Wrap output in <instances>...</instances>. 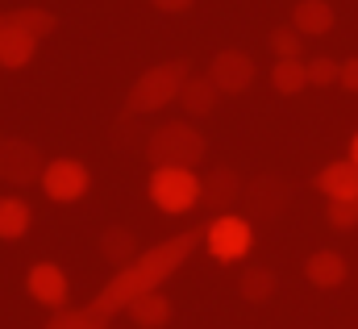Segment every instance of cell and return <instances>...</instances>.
I'll return each mask as SVG.
<instances>
[{
    "instance_id": "22",
    "label": "cell",
    "mask_w": 358,
    "mask_h": 329,
    "mask_svg": "<svg viewBox=\"0 0 358 329\" xmlns=\"http://www.w3.org/2000/svg\"><path fill=\"white\" fill-rule=\"evenodd\" d=\"M238 292H242L250 304H267L271 296H275V275H271V267H246L242 279H238Z\"/></svg>"
},
{
    "instance_id": "7",
    "label": "cell",
    "mask_w": 358,
    "mask_h": 329,
    "mask_svg": "<svg viewBox=\"0 0 358 329\" xmlns=\"http://www.w3.org/2000/svg\"><path fill=\"white\" fill-rule=\"evenodd\" d=\"M88 188H92V175L80 159H50V163H46L42 192H46L55 204H71V200H80Z\"/></svg>"
},
{
    "instance_id": "25",
    "label": "cell",
    "mask_w": 358,
    "mask_h": 329,
    "mask_svg": "<svg viewBox=\"0 0 358 329\" xmlns=\"http://www.w3.org/2000/svg\"><path fill=\"white\" fill-rule=\"evenodd\" d=\"M329 225L334 230H355L358 225V200H329Z\"/></svg>"
},
{
    "instance_id": "4",
    "label": "cell",
    "mask_w": 358,
    "mask_h": 329,
    "mask_svg": "<svg viewBox=\"0 0 358 329\" xmlns=\"http://www.w3.org/2000/svg\"><path fill=\"white\" fill-rule=\"evenodd\" d=\"M150 200L163 213H192L204 200V179L192 167H155V175H150Z\"/></svg>"
},
{
    "instance_id": "2",
    "label": "cell",
    "mask_w": 358,
    "mask_h": 329,
    "mask_svg": "<svg viewBox=\"0 0 358 329\" xmlns=\"http://www.w3.org/2000/svg\"><path fill=\"white\" fill-rule=\"evenodd\" d=\"M187 80H192L187 59H171V63H159V67L142 71V76L134 80V88H129V96H125V113H129V117H142V113L167 108L179 92H183Z\"/></svg>"
},
{
    "instance_id": "26",
    "label": "cell",
    "mask_w": 358,
    "mask_h": 329,
    "mask_svg": "<svg viewBox=\"0 0 358 329\" xmlns=\"http://www.w3.org/2000/svg\"><path fill=\"white\" fill-rule=\"evenodd\" d=\"M342 76V63H334V59H313L308 63V83L313 88H329V83H338Z\"/></svg>"
},
{
    "instance_id": "1",
    "label": "cell",
    "mask_w": 358,
    "mask_h": 329,
    "mask_svg": "<svg viewBox=\"0 0 358 329\" xmlns=\"http://www.w3.org/2000/svg\"><path fill=\"white\" fill-rule=\"evenodd\" d=\"M204 242V230H183L176 238H167V242H159V246L142 250L129 267H121V271H113V279L92 296V313L96 317H117V313H125L134 300H142V296H150V292H159L171 275H176L179 267L187 262V254Z\"/></svg>"
},
{
    "instance_id": "9",
    "label": "cell",
    "mask_w": 358,
    "mask_h": 329,
    "mask_svg": "<svg viewBox=\"0 0 358 329\" xmlns=\"http://www.w3.org/2000/svg\"><path fill=\"white\" fill-rule=\"evenodd\" d=\"M208 80L217 83V92L238 96V92H246L255 83V63H250L246 50H221L213 59V67H208Z\"/></svg>"
},
{
    "instance_id": "6",
    "label": "cell",
    "mask_w": 358,
    "mask_h": 329,
    "mask_svg": "<svg viewBox=\"0 0 358 329\" xmlns=\"http://www.w3.org/2000/svg\"><path fill=\"white\" fill-rule=\"evenodd\" d=\"M46 175V159L34 142L25 138H4L0 142V179L13 183V188H29V183H42Z\"/></svg>"
},
{
    "instance_id": "11",
    "label": "cell",
    "mask_w": 358,
    "mask_h": 329,
    "mask_svg": "<svg viewBox=\"0 0 358 329\" xmlns=\"http://www.w3.org/2000/svg\"><path fill=\"white\" fill-rule=\"evenodd\" d=\"M317 188H321L329 200H358V163L355 159H338V163L321 167Z\"/></svg>"
},
{
    "instance_id": "10",
    "label": "cell",
    "mask_w": 358,
    "mask_h": 329,
    "mask_svg": "<svg viewBox=\"0 0 358 329\" xmlns=\"http://www.w3.org/2000/svg\"><path fill=\"white\" fill-rule=\"evenodd\" d=\"M287 204V183L275 175H259L255 183H246V209L255 217H279Z\"/></svg>"
},
{
    "instance_id": "20",
    "label": "cell",
    "mask_w": 358,
    "mask_h": 329,
    "mask_svg": "<svg viewBox=\"0 0 358 329\" xmlns=\"http://www.w3.org/2000/svg\"><path fill=\"white\" fill-rule=\"evenodd\" d=\"M4 21H13V25H17V29H25L29 38H46V34H55V25H59V17H55L50 8H38V4L13 8Z\"/></svg>"
},
{
    "instance_id": "27",
    "label": "cell",
    "mask_w": 358,
    "mask_h": 329,
    "mask_svg": "<svg viewBox=\"0 0 358 329\" xmlns=\"http://www.w3.org/2000/svg\"><path fill=\"white\" fill-rule=\"evenodd\" d=\"M338 83H342L346 92H358V59H346V63H342V76H338Z\"/></svg>"
},
{
    "instance_id": "5",
    "label": "cell",
    "mask_w": 358,
    "mask_h": 329,
    "mask_svg": "<svg viewBox=\"0 0 358 329\" xmlns=\"http://www.w3.org/2000/svg\"><path fill=\"white\" fill-rule=\"evenodd\" d=\"M204 246L217 262H238L246 258L250 246H255V225L238 213H221L208 230H204Z\"/></svg>"
},
{
    "instance_id": "23",
    "label": "cell",
    "mask_w": 358,
    "mask_h": 329,
    "mask_svg": "<svg viewBox=\"0 0 358 329\" xmlns=\"http://www.w3.org/2000/svg\"><path fill=\"white\" fill-rule=\"evenodd\" d=\"M46 329H108V321L96 317L92 309H63V313L50 317V326Z\"/></svg>"
},
{
    "instance_id": "24",
    "label": "cell",
    "mask_w": 358,
    "mask_h": 329,
    "mask_svg": "<svg viewBox=\"0 0 358 329\" xmlns=\"http://www.w3.org/2000/svg\"><path fill=\"white\" fill-rule=\"evenodd\" d=\"M271 50H275V59H300L304 34L296 25H279V29H271Z\"/></svg>"
},
{
    "instance_id": "13",
    "label": "cell",
    "mask_w": 358,
    "mask_h": 329,
    "mask_svg": "<svg viewBox=\"0 0 358 329\" xmlns=\"http://www.w3.org/2000/svg\"><path fill=\"white\" fill-rule=\"evenodd\" d=\"M346 258L338 254V250H317V254H308V262H304V275H308V284L313 288H342L346 284Z\"/></svg>"
},
{
    "instance_id": "19",
    "label": "cell",
    "mask_w": 358,
    "mask_h": 329,
    "mask_svg": "<svg viewBox=\"0 0 358 329\" xmlns=\"http://www.w3.org/2000/svg\"><path fill=\"white\" fill-rule=\"evenodd\" d=\"M217 83L208 80V76H192V80L183 83V92H179V104H183V113H192V117H204V113H213V104H217Z\"/></svg>"
},
{
    "instance_id": "12",
    "label": "cell",
    "mask_w": 358,
    "mask_h": 329,
    "mask_svg": "<svg viewBox=\"0 0 358 329\" xmlns=\"http://www.w3.org/2000/svg\"><path fill=\"white\" fill-rule=\"evenodd\" d=\"M34 46H38V38H29L25 29H17L13 21H4V17H0V67H8V71L29 67Z\"/></svg>"
},
{
    "instance_id": "17",
    "label": "cell",
    "mask_w": 358,
    "mask_h": 329,
    "mask_svg": "<svg viewBox=\"0 0 358 329\" xmlns=\"http://www.w3.org/2000/svg\"><path fill=\"white\" fill-rule=\"evenodd\" d=\"M125 313L134 317V326H142V329H163L167 321H171V300H167L163 292H150V296L134 300Z\"/></svg>"
},
{
    "instance_id": "21",
    "label": "cell",
    "mask_w": 358,
    "mask_h": 329,
    "mask_svg": "<svg viewBox=\"0 0 358 329\" xmlns=\"http://www.w3.org/2000/svg\"><path fill=\"white\" fill-rule=\"evenodd\" d=\"M271 83H275V92H283V96L304 92V88H308V63H300V59H275Z\"/></svg>"
},
{
    "instance_id": "15",
    "label": "cell",
    "mask_w": 358,
    "mask_h": 329,
    "mask_svg": "<svg viewBox=\"0 0 358 329\" xmlns=\"http://www.w3.org/2000/svg\"><path fill=\"white\" fill-rule=\"evenodd\" d=\"M292 25H296L300 34H313V38L329 34V29H334V8H329V0H300L296 13H292Z\"/></svg>"
},
{
    "instance_id": "29",
    "label": "cell",
    "mask_w": 358,
    "mask_h": 329,
    "mask_svg": "<svg viewBox=\"0 0 358 329\" xmlns=\"http://www.w3.org/2000/svg\"><path fill=\"white\" fill-rule=\"evenodd\" d=\"M350 159L358 163V134H355V142H350Z\"/></svg>"
},
{
    "instance_id": "28",
    "label": "cell",
    "mask_w": 358,
    "mask_h": 329,
    "mask_svg": "<svg viewBox=\"0 0 358 329\" xmlns=\"http://www.w3.org/2000/svg\"><path fill=\"white\" fill-rule=\"evenodd\" d=\"M159 13H183V8H192V0H150Z\"/></svg>"
},
{
    "instance_id": "16",
    "label": "cell",
    "mask_w": 358,
    "mask_h": 329,
    "mask_svg": "<svg viewBox=\"0 0 358 329\" xmlns=\"http://www.w3.org/2000/svg\"><path fill=\"white\" fill-rule=\"evenodd\" d=\"M29 221H34V213H29V204L21 196H0V242L25 238Z\"/></svg>"
},
{
    "instance_id": "3",
    "label": "cell",
    "mask_w": 358,
    "mask_h": 329,
    "mask_svg": "<svg viewBox=\"0 0 358 329\" xmlns=\"http://www.w3.org/2000/svg\"><path fill=\"white\" fill-rule=\"evenodd\" d=\"M146 159L155 167H196L204 159V134L187 121H167L146 138Z\"/></svg>"
},
{
    "instance_id": "18",
    "label": "cell",
    "mask_w": 358,
    "mask_h": 329,
    "mask_svg": "<svg viewBox=\"0 0 358 329\" xmlns=\"http://www.w3.org/2000/svg\"><path fill=\"white\" fill-rule=\"evenodd\" d=\"M242 192H246V188H242V179H238L229 167H217V171L204 179V200H208L213 209H229Z\"/></svg>"
},
{
    "instance_id": "14",
    "label": "cell",
    "mask_w": 358,
    "mask_h": 329,
    "mask_svg": "<svg viewBox=\"0 0 358 329\" xmlns=\"http://www.w3.org/2000/svg\"><path fill=\"white\" fill-rule=\"evenodd\" d=\"M100 254H104V258L121 271V267H129L142 250H138V238H134L125 225H108V230L100 234Z\"/></svg>"
},
{
    "instance_id": "8",
    "label": "cell",
    "mask_w": 358,
    "mask_h": 329,
    "mask_svg": "<svg viewBox=\"0 0 358 329\" xmlns=\"http://www.w3.org/2000/svg\"><path fill=\"white\" fill-rule=\"evenodd\" d=\"M25 288H29V296H34L38 304H46L50 313H63V309H67L71 284H67L63 267H55V262H34V267H29Z\"/></svg>"
}]
</instances>
